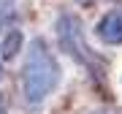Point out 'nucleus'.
Listing matches in <instances>:
<instances>
[{
	"label": "nucleus",
	"instance_id": "nucleus-4",
	"mask_svg": "<svg viewBox=\"0 0 122 114\" xmlns=\"http://www.w3.org/2000/svg\"><path fill=\"white\" fill-rule=\"evenodd\" d=\"M22 44H25V35L16 30V27H11L8 30V35H5V41H3V54L5 60H14V57H16V52L19 49H22Z\"/></svg>",
	"mask_w": 122,
	"mask_h": 114
},
{
	"label": "nucleus",
	"instance_id": "nucleus-5",
	"mask_svg": "<svg viewBox=\"0 0 122 114\" xmlns=\"http://www.w3.org/2000/svg\"><path fill=\"white\" fill-rule=\"evenodd\" d=\"M11 14H14V0H0V30L8 25Z\"/></svg>",
	"mask_w": 122,
	"mask_h": 114
},
{
	"label": "nucleus",
	"instance_id": "nucleus-7",
	"mask_svg": "<svg viewBox=\"0 0 122 114\" xmlns=\"http://www.w3.org/2000/svg\"><path fill=\"white\" fill-rule=\"evenodd\" d=\"M0 114H8V109H5V101H3V95H0Z\"/></svg>",
	"mask_w": 122,
	"mask_h": 114
},
{
	"label": "nucleus",
	"instance_id": "nucleus-9",
	"mask_svg": "<svg viewBox=\"0 0 122 114\" xmlns=\"http://www.w3.org/2000/svg\"><path fill=\"white\" fill-rule=\"evenodd\" d=\"M0 79H3V68H0Z\"/></svg>",
	"mask_w": 122,
	"mask_h": 114
},
{
	"label": "nucleus",
	"instance_id": "nucleus-8",
	"mask_svg": "<svg viewBox=\"0 0 122 114\" xmlns=\"http://www.w3.org/2000/svg\"><path fill=\"white\" fill-rule=\"evenodd\" d=\"M76 3H81V5H87V3H92V0H76Z\"/></svg>",
	"mask_w": 122,
	"mask_h": 114
},
{
	"label": "nucleus",
	"instance_id": "nucleus-1",
	"mask_svg": "<svg viewBox=\"0 0 122 114\" xmlns=\"http://www.w3.org/2000/svg\"><path fill=\"white\" fill-rule=\"evenodd\" d=\"M62 71L44 38H33L22 65V95L30 109H41L46 98L60 87Z\"/></svg>",
	"mask_w": 122,
	"mask_h": 114
},
{
	"label": "nucleus",
	"instance_id": "nucleus-6",
	"mask_svg": "<svg viewBox=\"0 0 122 114\" xmlns=\"http://www.w3.org/2000/svg\"><path fill=\"white\" fill-rule=\"evenodd\" d=\"M90 114H122V106H109V109H98V111H90Z\"/></svg>",
	"mask_w": 122,
	"mask_h": 114
},
{
	"label": "nucleus",
	"instance_id": "nucleus-2",
	"mask_svg": "<svg viewBox=\"0 0 122 114\" xmlns=\"http://www.w3.org/2000/svg\"><path fill=\"white\" fill-rule=\"evenodd\" d=\"M54 38H57L60 52H65L73 62H79L81 68H87L92 76H103L106 62L92 52L87 35H84V25H81V19H79L76 14H71V11L57 14V19H54Z\"/></svg>",
	"mask_w": 122,
	"mask_h": 114
},
{
	"label": "nucleus",
	"instance_id": "nucleus-3",
	"mask_svg": "<svg viewBox=\"0 0 122 114\" xmlns=\"http://www.w3.org/2000/svg\"><path fill=\"white\" fill-rule=\"evenodd\" d=\"M95 35L106 46H122V11H109L98 19Z\"/></svg>",
	"mask_w": 122,
	"mask_h": 114
}]
</instances>
